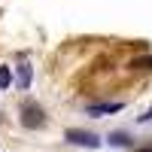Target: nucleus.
<instances>
[{
	"mask_svg": "<svg viewBox=\"0 0 152 152\" xmlns=\"http://www.w3.org/2000/svg\"><path fill=\"white\" fill-rule=\"evenodd\" d=\"M21 125L24 128H43L46 125V113H43V107H37L34 100H28V104H21Z\"/></svg>",
	"mask_w": 152,
	"mask_h": 152,
	"instance_id": "f257e3e1",
	"label": "nucleus"
},
{
	"mask_svg": "<svg viewBox=\"0 0 152 152\" xmlns=\"http://www.w3.org/2000/svg\"><path fill=\"white\" fill-rule=\"evenodd\" d=\"M64 137H67V140H70L73 146H88V149H97V146H100V137H97V134H91V131H79V128H70Z\"/></svg>",
	"mask_w": 152,
	"mask_h": 152,
	"instance_id": "f03ea898",
	"label": "nucleus"
},
{
	"mask_svg": "<svg viewBox=\"0 0 152 152\" xmlns=\"http://www.w3.org/2000/svg\"><path fill=\"white\" fill-rule=\"evenodd\" d=\"M119 110H122L119 100H110V104H88V107H85V116L100 119V116H110V113H119Z\"/></svg>",
	"mask_w": 152,
	"mask_h": 152,
	"instance_id": "7ed1b4c3",
	"label": "nucleus"
},
{
	"mask_svg": "<svg viewBox=\"0 0 152 152\" xmlns=\"http://www.w3.org/2000/svg\"><path fill=\"white\" fill-rule=\"evenodd\" d=\"M31 79H34V67L28 64V61H21V64H18V88L28 91V88H31Z\"/></svg>",
	"mask_w": 152,
	"mask_h": 152,
	"instance_id": "20e7f679",
	"label": "nucleus"
},
{
	"mask_svg": "<svg viewBox=\"0 0 152 152\" xmlns=\"http://www.w3.org/2000/svg\"><path fill=\"white\" fill-rule=\"evenodd\" d=\"M131 70H152V55H143V58H134L131 64H128Z\"/></svg>",
	"mask_w": 152,
	"mask_h": 152,
	"instance_id": "39448f33",
	"label": "nucleus"
},
{
	"mask_svg": "<svg viewBox=\"0 0 152 152\" xmlns=\"http://www.w3.org/2000/svg\"><path fill=\"white\" fill-rule=\"evenodd\" d=\"M9 85H12V70L9 67H0V91H6Z\"/></svg>",
	"mask_w": 152,
	"mask_h": 152,
	"instance_id": "423d86ee",
	"label": "nucleus"
},
{
	"mask_svg": "<svg viewBox=\"0 0 152 152\" xmlns=\"http://www.w3.org/2000/svg\"><path fill=\"white\" fill-rule=\"evenodd\" d=\"M131 140H128V134H122V131H116V134H110V146H128Z\"/></svg>",
	"mask_w": 152,
	"mask_h": 152,
	"instance_id": "0eeeda50",
	"label": "nucleus"
},
{
	"mask_svg": "<svg viewBox=\"0 0 152 152\" xmlns=\"http://www.w3.org/2000/svg\"><path fill=\"white\" fill-rule=\"evenodd\" d=\"M149 119H152V110H149V113H146V116H143V122H149Z\"/></svg>",
	"mask_w": 152,
	"mask_h": 152,
	"instance_id": "6e6552de",
	"label": "nucleus"
}]
</instances>
